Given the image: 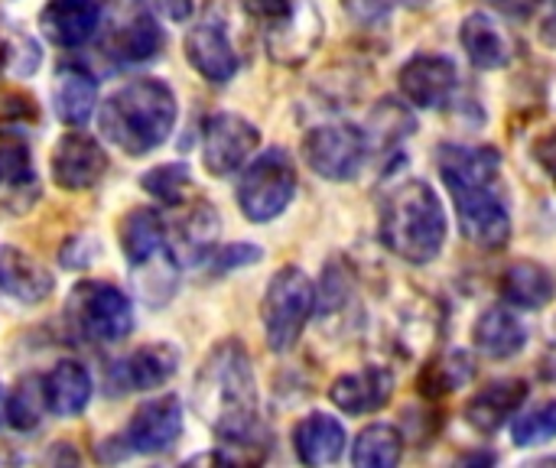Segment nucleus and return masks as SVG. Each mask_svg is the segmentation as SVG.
Listing matches in <instances>:
<instances>
[{
	"label": "nucleus",
	"instance_id": "1",
	"mask_svg": "<svg viewBox=\"0 0 556 468\" xmlns=\"http://www.w3.org/2000/svg\"><path fill=\"white\" fill-rule=\"evenodd\" d=\"M440 176L456 202L463 235L485 251L505 248L511 238V208L502 182V156L495 147H440Z\"/></svg>",
	"mask_w": 556,
	"mask_h": 468
},
{
	"label": "nucleus",
	"instance_id": "2",
	"mask_svg": "<svg viewBox=\"0 0 556 468\" xmlns=\"http://www.w3.org/2000/svg\"><path fill=\"white\" fill-rule=\"evenodd\" d=\"M199 417L228 446H251L257 437V388L241 342H222L202 365L192 391Z\"/></svg>",
	"mask_w": 556,
	"mask_h": 468
},
{
	"label": "nucleus",
	"instance_id": "3",
	"mask_svg": "<svg viewBox=\"0 0 556 468\" xmlns=\"http://www.w3.org/2000/svg\"><path fill=\"white\" fill-rule=\"evenodd\" d=\"M446 212L424 179L394 186L381 202V241L407 264H430L446 244Z\"/></svg>",
	"mask_w": 556,
	"mask_h": 468
},
{
	"label": "nucleus",
	"instance_id": "4",
	"mask_svg": "<svg viewBox=\"0 0 556 468\" xmlns=\"http://www.w3.org/2000/svg\"><path fill=\"white\" fill-rule=\"evenodd\" d=\"M176 124V98L156 78H137L101 104L104 137L127 156L156 150Z\"/></svg>",
	"mask_w": 556,
	"mask_h": 468
},
{
	"label": "nucleus",
	"instance_id": "5",
	"mask_svg": "<svg viewBox=\"0 0 556 468\" xmlns=\"http://www.w3.org/2000/svg\"><path fill=\"white\" fill-rule=\"evenodd\" d=\"M313 309H316V287L309 283V277L300 267L277 270L261 303L267 345L274 352H290L303 336Z\"/></svg>",
	"mask_w": 556,
	"mask_h": 468
},
{
	"label": "nucleus",
	"instance_id": "6",
	"mask_svg": "<svg viewBox=\"0 0 556 468\" xmlns=\"http://www.w3.org/2000/svg\"><path fill=\"white\" fill-rule=\"evenodd\" d=\"M296 195V166L287 150L261 153L238 182V205L251 222H274Z\"/></svg>",
	"mask_w": 556,
	"mask_h": 468
},
{
	"label": "nucleus",
	"instance_id": "7",
	"mask_svg": "<svg viewBox=\"0 0 556 468\" xmlns=\"http://www.w3.org/2000/svg\"><path fill=\"white\" fill-rule=\"evenodd\" d=\"M65 313L72 319V329L85 342H121L134 329L130 300L117 287L98 280L78 283L68 296Z\"/></svg>",
	"mask_w": 556,
	"mask_h": 468
},
{
	"label": "nucleus",
	"instance_id": "8",
	"mask_svg": "<svg viewBox=\"0 0 556 468\" xmlns=\"http://www.w3.org/2000/svg\"><path fill=\"white\" fill-rule=\"evenodd\" d=\"M365 153H368V140L352 124H323L309 130L303 140V156L309 169L332 182L352 179L362 169Z\"/></svg>",
	"mask_w": 556,
	"mask_h": 468
},
{
	"label": "nucleus",
	"instance_id": "9",
	"mask_svg": "<svg viewBox=\"0 0 556 468\" xmlns=\"http://www.w3.org/2000/svg\"><path fill=\"white\" fill-rule=\"evenodd\" d=\"M257 143H261V130L241 114L231 111L212 114L202 140V163L212 176H228L257 150Z\"/></svg>",
	"mask_w": 556,
	"mask_h": 468
},
{
	"label": "nucleus",
	"instance_id": "10",
	"mask_svg": "<svg viewBox=\"0 0 556 468\" xmlns=\"http://www.w3.org/2000/svg\"><path fill=\"white\" fill-rule=\"evenodd\" d=\"M401 94L420 107V111H437L446 107L459 88V68L446 55H414L401 75H397Z\"/></svg>",
	"mask_w": 556,
	"mask_h": 468
},
{
	"label": "nucleus",
	"instance_id": "11",
	"mask_svg": "<svg viewBox=\"0 0 556 468\" xmlns=\"http://www.w3.org/2000/svg\"><path fill=\"white\" fill-rule=\"evenodd\" d=\"M104 169H108V156L101 143L81 130L65 134L52 150V179L59 189H68V192L91 189L104 176Z\"/></svg>",
	"mask_w": 556,
	"mask_h": 468
},
{
	"label": "nucleus",
	"instance_id": "12",
	"mask_svg": "<svg viewBox=\"0 0 556 468\" xmlns=\"http://www.w3.org/2000/svg\"><path fill=\"white\" fill-rule=\"evenodd\" d=\"M179 433H182V404L176 397H156L130 417L124 440L127 450L153 456L169 450L179 440Z\"/></svg>",
	"mask_w": 556,
	"mask_h": 468
},
{
	"label": "nucleus",
	"instance_id": "13",
	"mask_svg": "<svg viewBox=\"0 0 556 468\" xmlns=\"http://www.w3.org/2000/svg\"><path fill=\"white\" fill-rule=\"evenodd\" d=\"M179 365V352L169 345H143L134 355H127L124 362H117L111 368V388L114 394L124 391H153L163 388Z\"/></svg>",
	"mask_w": 556,
	"mask_h": 468
},
{
	"label": "nucleus",
	"instance_id": "14",
	"mask_svg": "<svg viewBox=\"0 0 556 468\" xmlns=\"http://www.w3.org/2000/svg\"><path fill=\"white\" fill-rule=\"evenodd\" d=\"M186 55H189L192 68L202 78L215 81V85L235 78V72H238V55H235V49L228 42V33L215 20H202V23H195L189 29V36H186Z\"/></svg>",
	"mask_w": 556,
	"mask_h": 468
},
{
	"label": "nucleus",
	"instance_id": "15",
	"mask_svg": "<svg viewBox=\"0 0 556 468\" xmlns=\"http://www.w3.org/2000/svg\"><path fill=\"white\" fill-rule=\"evenodd\" d=\"M391 394H394V375L388 368H378V365L362 368L355 375H342L329 391L332 404L352 417L378 414L381 407H388Z\"/></svg>",
	"mask_w": 556,
	"mask_h": 468
},
{
	"label": "nucleus",
	"instance_id": "16",
	"mask_svg": "<svg viewBox=\"0 0 556 468\" xmlns=\"http://www.w3.org/2000/svg\"><path fill=\"white\" fill-rule=\"evenodd\" d=\"M101 7L94 0H49L39 13L42 36L62 49L88 42L98 29Z\"/></svg>",
	"mask_w": 556,
	"mask_h": 468
},
{
	"label": "nucleus",
	"instance_id": "17",
	"mask_svg": "<svg viewBox=\"0 0 556 468\" xmlns=\"http://www.w3.org/2000/svg\"><path fill=\"white\" fill-rule=\"evenodd\" d=\"M528 401V381L521 378H502L485 384L469 404H466V420L479 433H495L508 423V417Z\"/></svg>",
	"mask_w": 556,
	"mask_h": 468
},
{
	"label": "nucleus",
	"instance_id": "18",
	"mask_svg": "<svg viewBox=\"0 0 556 468\" xmlns=\"http://www.w3.org/2000/svg\"><path fill=\"white\" fill-rule=\"evenodd\" d=\"M0 293L20 303H39L52 293V274L26 251L0 244Z\"/></svg>",
	"mask_w": 556,
	"mask_h": 468
},
{
	"label": "nucleus",
	"instance_id": "19",
	"mask_svg": "<svg viewBox=\"0 0 556 468\" xmlns=\"http://www.w3.org/2000/svg\"><path fill=\"white\" fill-rule=\"evenodd\" d=\"M215 238H218V215L212 205L199 202L182 215L173 235H166V251L176 264H199L212 251Z\"/></svg>",
	"mask_w": 556,
	"mask_h": 468
},
{
	"label": "nucleus",
	"instance_id": "20",
	"mask_svg": "<svg viewBox=\"0 0 556 468\" xmlns=\"http://www.w3.org/2000/svg\"><path fill=\"white\" fill-rule=\"evenodd\" d=\"M94 104H98V81L78 65H62L52 85L55 117L68 127H85Z\"/></svg>",
	"mask_w": 556,
	"mask_h": 468
},
{
	"label": "nucleus",
	"instance_id": "21",
	"mask_svg": "<svg viewBox=\"0 0 556 468\" xmlns=\"http://www.w3.org/2000/svg\"><path fill=\"white\" fill-rule=\"evenodd\" d=\"M293 446L300 463L306 466H332L345 453V430L336 417L309 414L293 430Z\"/></svg>",
	"mask_w": 556,
	"mask_h": 468
},
{
	"label": "nucleus",
	"instance_id": "22",
	"mask_svg": "<svg viewBox=\"0 0 556 468\" xmlns=\"http://www.w3.org/2000/svg\"><path fill=\"white\" fill-rule=\"evenodd\" d=\"M472 342L489 358H511V355H518L528 345V329H525V322L511 309L492 306V309H485L476 319Z\"/></svg>",
	"mask_w": 556,
	"mask_h": 468
},
{
	"label": "nucleus",
	"instance_id": "23",
	"mask_svg": "<svg viewBox=\"0 0 556 468\" xmlns=\"http://www.w3.org/2000/svg\"><path fill=\"white\" fill-rule=\"evenodd\" d=\"M459 39H463L469 62L482 72H495V68H505L511 62V42L505 39L498 23L485 13H469L463 20Z\"/></svg>",
	"mask_w": 556,
	"mask_h": 468
},
{
	"label": "nucleus",
	"instance_id": "24",
	"mask_svg": "<svg viewBox=\"0 0 556 468\" xmlns=\"http://www.w3.org/2000/svg\"><path fill=\"white\" fill-rule=\"evenodd\" d=\"M42 381H46L49 410L59 417H75L91 401V375L78 362H59Z\"/></svg>",
	"mask_w": 556,
	"mask_h": 468
},
{
	"label": "nucleus",
	"instance_id": "25",
	"mask_svg": "<svg viewBox=\"0 0 556 468\" xmlns=\"http://www.w3.org/2000/svg\"><path fill=\"white\" fill-rule=\"evenodd\" d=\"M121 244L134 270L153 261L166 248V225L156 208H134L121 225Z\"/></svg>",
	"mask_w": 556,
	"mask_h": 468
},
{
	"label": "nucleus",
	"instance_id": "26",
	"mask_svg": "<svg viewBox=\"0 0 556 468\" xmlns=\"http://www.w3.org/2000/svg\"><path fill=\"white\" fill-rule=\"evenodd\" d=\"M502 293L518 309H541L554 300V277L534 261H515L502 277Z\"/></svg>",
	"mask_w": 556,
	"mask_h": 468
},
{
	"label": "nucleus",
	"instance_id": "27",
	"mask_svg": "<svg viewBox=\"0 0 556 468\" xmlns=\"http://www.w3.org/2000/svg\"><path fill=\"white\" fill-rule=\"evenodd\" d=\"M401 456H404V437L391 423L365 427L352 446V463L358 468H394Z\"/></svg>",
	"mask_w": 556,
	"mask_h": 468
},
{
	"label": "nucleus",
	"instance_id": "28",
	"mask_svg": "<svg viewBox=\"0 0 556 468\" xmlns=\"http://www.w3.org/2000/svg\"><path fill=\"white\" fill-rule=\"evenodd\" d=\"M49 410V397H46V381L39 375H26L20 378V384L13 388L10 401H7V423L20 433H29L42 423Z\"/></svg>",
	"mask_w": 556,
	"mask_h": 468
},
{
	"label": "nucleus",
	"instance_id": "29",
	"mask_svg": "<svg viewBox=\"0 0 556 468\" xmlns=\"http://www.w3.org/2000/svg\"><path fill=\"white\" fill-rule=\"evenodd\" d=\"M160 46H163L160 26H156V20L147 16V13H140L137 20H130V23L117 33V39H114V49H117V55H121L124 62H147V59H153V55L160 52Z\"/></svg>",
	"mask_w": 556,
	"mask_h": 468
},
{
	"label": "nucleus",
	"instance_id": "30",
	"mask_svg": "<svg viewBox=\"0 0 556 468\" xmlns=\"http://www.w3.org/2000/svg\"><path fill=\"white\" fill-rule=\"evenodd\" d=\"M511 440L515 446H544L556 440V401H544L534 410H528L525 417H518L511 423Z\"/></svg>",
	"mask_w": 556,
	"mask_h": 468
},
{
	"label": "nucleus",
	"instance_id": "31",
	"mask_svg": "<svg viewBox=\"0 0 556 468\" xmlns=\"http://www.w3.org/2000/svg\"><path fill=\"white\" fill-rule=\"evenodd\" d=\"M140 182H143V189H147L156 202H163V205H179L182 195H186V189H189V166H186V163H166V166L150 169Z\"/></svg>",
	"mask_w": 556,
	"mask_h": 468
},
{
	"label": "nucleus",
	"instance_id": "32",
	"mask_svg": "<svg viewBox=\"0 0 556 468\" xmlns=\"http://www.w3.org/2000/svg\"><path fill=\"white\" fill-rule=\"evenodd\" d=\"M427 378H440V384H433V394H446V391H456L459 384H466L472 378V365L463 352H456V355H446L443 362L430 365Z\"/></svg>",
	"mask_w": 556,
	"mask_h": 468
},
{
	"label": "nucleus",
	"instance_id": "33",
	"mask_svg": "<svg viewBox=\"0 0 556 468\" xmlns=\"http://www.w3.org/2000/svg\"><path fill=\"white\" fill-rule=\"evenodd\" d=\"M401 0H345V10L358 23H381Z\"/></svg>",
	"mask_w": 556,
	"mask_h": 468
},
{
	"label": "nucleus",
	"instance_id": "34",
	"mask_svg": "<svg viewBox=\"0 0 556 468\" xmlns=\"http://www.w3.org/2000/svg\"><path fill=\"white\" fill-rule=\"evenodd\" d=\"M215 261H218V267H222V270L248 267V264L261 261V248H254V244H231V248H225Z\"/></svg>",
	"mask_w": 556,
	"mask_h": 468
},
{
	"label": "nucleus",
	"instance_id": "35",
	"mask_svg": "<svg viewBox=\"0 0 556 468\" xmlns=\"http://www.w3.org/2000/svg\"><path fill=\"white\" fill-rule=\"evenodd\" d=\"M534 160L544 166V173L554 179V186H556V130L544 134V137H538V143H534Z\"/></svg>",
	"mask_w": 556,
	"mask_h": 468
},
{
	"label": "nucleus",
	"instance_id": "36",
	"mask_svg": "<svg viewBox=\"0 0 556 468\" xmlns=\"http://www.w3.org/2000/svg\"><path fill=\"white\" fill-rule=\"evenodd\" d=\"M156 10L169 23H186L192 16V0H156Z\"/></svg>",
	"mask_w": 556,
	"mask_h": 468
},
{
	"label": "nucleus",
	"instance_id": "37",
	"mask_svg": "<svg viewBox=\"0 0 556 468\" xmlns=\"http://www.w3.org/2000/svg\"><path fill=\"white\" fill-rule=\"evenodd\" d=\"M254 10H261L264 16H287L290 10V0H251Z\"/></svg>",
	"mask_w": 556,
	"mask_h": 468
},
{
	"label": "nucleus",
	"instance_id": "38",
	"mask_svg": "<svg viewBox=\"0 0 556 468\" xmlns=\"http://www.w3.org/2000/svg\"><path fill=\"white\" fill-rule=\"evenodd\" d=\"M544 39H547V42H554V46H556V16H551V20L544 23Z\"/></svg>",
	"mask_w": 556,
	"mask_h": 468
},
{
	"label": "nucleus",
	"instance_id": "39",
	"mask_svg": "<svg viewBox=\"0 0 556 468\" xmlns=\"http://www.w3.org/2000/svg\"><path fill=\"white\" fill-rule=\"evenodd\" d=\"M7 420V401H3V394H0V423Z\"/></svg>",
	"mask_w": 556,
	"mask_h": 468
},
{
	"label": "nucleus",
	"instance_id": "40",
	"mask_svg": "<svg viewBox=\"0 0 556 468\" xmlns=\"http://www.w3.org/2000/svg\"><path fill=\"white\" fill-rule=\"evenodd\" d=\"M554 3H556V0H554Z\"/></svg>",
	"mask_w": 556,
	"mask_h": 468
}]
</instances>
